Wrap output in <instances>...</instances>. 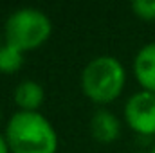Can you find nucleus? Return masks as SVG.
<instances>
[{
	"instance_id": "8",
	"label": "nucleus",
	"mask_w": 155,
	"mask_h": 153,
	"mask_svg": "<svg viewBox=\"0 0 155 153\" xmlns=\"http://www.w3.org/2000/svg\"><path fill=\"white\" fill-rule=\"evenodd\" d=\"M24 65V52L15 49L13 45L4 43L0 47V72L2 74H15Z\"/></svg>"
},
{
	"instance_id": "10",
	"label": "nucleus",
	"mask_w": 155,
	"mask_h": 153,
	"mask_svg": "<svg viewBox=\"0 0 155 153\" xmlns=\"http://www.w3.org/2000/svg\"><path fill=\"white\" fill-rule=\"evenodd\" d=\"M0 153H11L9 144H7V141H5V135H2V133H0Z\"/></svg>"
},
{
	"instance_id": "6",
	"label": "nucleus",
	"mask_w": 155,
	"mask_h": 153,
	"mask_svg": "<svg viewBox=\"0 0 155 153\" xmlns=\"http://www.w3.org/2000/svg\"><path fill=\"white\" fill-rule=\"evenodd\" d=\"M90 133L101 144H110L121 135V122L110 110H97L90 119Z\"/></svg>"
},
{
	"instance_id": "9",
	"label": "nucleus",
	"mask_w": 155,
	"mask_h": 153,
	"mask_svg": "<svg viewBox=\"0 0 155 153\" xmlns=\"http://www.w3.org/2000/svg\"><path fill=\"white\" fill-rule=\"evenodd\" d=\"M132 13L146 22H155V0H135L130 4Z\"/></svg>"
},
{
	"instance_id": "11",
	"label": "nucleus",
	"mask_w": 155,
	"mask_h": 153,
	"mask_svg": "<svg viewBox=\"0 0 155 153\" xmlns=\"http://www.w3.org/2000/svg\"><path fill=\"white\" fill-rule=\"evenodd\" d=\"M2 45H4V43H2V38H0V47H2Z\"/></svg>"
},
{
	"instance_id": "2",
	"label": "nucleus",
	"mask_w": 155,
	"mask_h": 153,
	"mask_svg": "<svg viewBox=\"0 0 155 153\" xmlns=\"http://www.w3.org/2000/svg\"><path fill=\"white\" fill-rule=\"evenodd\" d=\"M126 81V70L116 56H96L92 58L81 72L83 94L97 103L107 105L121 96Z\"/></svg>"
},
{
	"instance_id": "12",
	"label": "nucleus",
	"mask_w": 155,
	"mask_h": 153,
	"mask_svg": "<svg viewBox=\"0 0 155 153\" xmlns=\"http://www.w3.org/2000/svg\"><path fill=\"white\" fill-rule=\"evenodd\" d=\"M150 153H155V148H153V150H152V151H150Z\"/></svg>"
},
{
	"instance_id": "3",
	"label": "nucleus",
	"mask_w": 155,
	"mask_h": 153,
	"mask_svg": "<svg viewBox=\"0 0 155 153\" xmlns=\"http://www.w3.org/2000/svg\"><path fill=\"white\" fill-rule=\"evenodd\" d=\"M52 33L51 18L36 7H20L13 11L4 25L5 43L27 52L41 47Z\"/></svg>"
},
{
	"instance_id": "5",
	"label": "nucleus",
	"mask_w": 155,
	"mask_h": 153,
	"mask_svg": "<svg viewBox=\"0 0 155 153\" xmlns=\"http://www.w3.org/2000/svg\"><path fill=\"white\" fill-rule=\"evenodd\" d=\"M134 74L143 90L155 94V41L146 43L135 54Z\"/></svg>"
},
{
	"instance_id": "7",
	"label": "nucleus",
	"mask_w": 155,
	"mask_h": 153,
	"mask_svg": "<svg viewBox=\"0 0 155 153\" xmlns=\"http://www.w3.org/2000/svg\"><path fill=\"white\" fill-rule=\"evenodd\" d=\"M15 105L20 108V112H38L45 99V90L35 79L20 81L13 92Z\"/></svg>"
},
{
	"instance_id": "4",
	"label": "nucleus",
	"mask_w": 155,
	"mask_h": 153,
	"mask_svg": "<svg viewBox=\"0 0 155 153\" xmlns=\"http://www.w3.org/2000/svg\"><path fill=\"white\" fill-rule=\"evenodd\" d=\"M124 119L134 132L155 135V94L141 90L130 96L124 105Z\"/></svg>"
},
{
	"instance_id": "1",
	"label": "nucleus",
	"mask_w": 155,
	"mask_h": 153,
	"mask_svg": "<svg viewBox=\"0 0 155 153\" xmlns=\"http://www.w3.org/2000/svg\"><path fill=\"white\" fill-rule=\"evenodd\" d=\"M11 153H56L58 135L49 119L40 112H15L5 126Z\"/></svg>"
}]
</instances>
